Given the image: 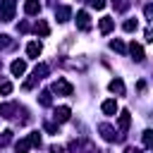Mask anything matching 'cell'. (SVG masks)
Listing matches in <instances>:
<instances>
[{
    "instance_id": "1",
    "label": "cell",
    "mask_w": 153,
    "mask_h": 153,
    "mask_svg": "<svg viewBox=\"0 0 153 153\" xmlns=\"http://www.w3.org/2000/svg\"><path fill=\"white\" fill-rule=\"evenodd\" d=\"M14 10H17L14 0H0V19L2 22H12L14 19Z\"/></svg>"
},
{
    "instance_id": "2",
    "label": "cell",
    "mask_w": 153,
    "mask_h": 153,
    "mask_svg": "<svg viewBox=\"0 0 153 153\" xmlns=\"http://www.w3.org/2000/svg\"><path fill=\"white\" fill-rule=\"evenodd\" d=\"M53 91H55L57 96H72L74 88H72V84H69L67 79H57V81L53 84Z\"/></svg>"
},
{
    "instance_id": "3",
    "label": "cell",
    "mask_w": 153,
    "mask_h": 153,
    "mask_svg": "<svg viewBox=\"0 0 153 153\" xmlns=\"http://www.w3.org/2000/svg\"><path fill=\"white\" fill-rule=\"evenodd\" d=\"M76 26H79L81 31H88V29H91V17H88V12H86V10L76 12Z\"/></svg>"
},
{
    "instance_id": "4",
    "label": "cell",
    "mask_w": 153,
    "mask_h": 153,
    "mask_svg": "<svg viewBox=\"0 0 153 153\" xmlns=\"http://www.w3.org/2000/svg\"><path fill=\"white\" fill-rule=\"evenodd\" d=\"M98 131L103 134V139H105V141H117V139H120V136L115 134V129H112L110 124H105V122H103V124H98Z\"/></svg>"
},
{
    "instance_id": "5",
    "label": "cell",
    "mask_w": 153,
    "mask_h": 153,
    "mask_svg": "<svg viewBox=\"0 0 153 153\" xmlns=\"http://www.w3.org/2000/svg\"><path fill=\"white\" fill-rule=\"evenodd\" d=\"M69 115H72V110H69L67 105H60V108H55V112H53L55 122H67V120H69Z\"/></svg>"
},
{
    "instance_id": "6",
    "label": "cell",
    "mask_w": 153,
    "mask_h": 153,
    "mask_svg": "<svg viewBox=\"0 0 153 153\" xmlns=\"http://www.w3.org/2000/svg\"><path fill=\"white\" fill-rule=\"evenodd\" d=\"M69 17H72V7L62 5V7H57V10H55V19H57L60 24H65V22H67Z\"/></svg>"
},
{
    "instance_id": "7",
    "label": "cell",
    "mask_w": 153,
    "mask_h": 153,
    "mask_svg": "<svg viewBox=\"0 0 153 153\" xmlns=\"http://www.w3.org/2000/svg\"><path fill=\"white\" fill-rule=\"evenodd\" d=\"M129 55H131L136 62H143V48H141L139 43H131V45H129Z\"/></svg>"
},
{
    "instance_id": "8",
    "label": "cell",
    "mask_w": 153,
    "mask_h": 153,
    "mask_svg": "<svg viewBox=\"0 0 153 153\" xmlns=\"http://www.w3.org/2000/svg\"><path fill=\"white\" fill-rule=\"evenodd\" d=\"M10 69H12L14 76H22V74L26 72V62H24V60H14V62L10 65Z\"/></svg>"
},
{
    "instance_id": "9",
    "label": "cell",
    "mask_w": 153,
    "mask_h": 153,
    "mask_svg": "<svg viewBox=\"0 0 153 153\" xmlns=\"http://www.w3.org/2000/svg\"><path fill=\"white\" fill-rule=\"evenodd\" d=\"M108 88H110L112 93H117V96H124V81H122V79H112V81L108 84Z\"/></svg>"
},
{
    "instance_id": "10",
    "label": "cell",
    "mask_w": 153,
    "mask_h": 153,
    "mask_svg": "<svg viewBox=\"0 0 153 153\" xmlns=\"http://www.w3.org/2000/svg\"><path fill=\"white\" fill-rule=\"evenodd\" d=\"M24 12L26 14H38L41 12V2L38 0H26L24 2Z\"/></svg>"
},
{
    "instance_id": "11",
    "label": "cell",
    "mask_w": 153,
    "mask_h": 153,
    "mask_svg": "<svg viewBox=\"0 0 153 153\" xmlns=\"http://www.w3.org/2000/svg\"><path fill=\"white\" fill-rule=\"evenodd\" d=\"M98 29H100V33H110V31L115 29V22H112L110 17H103L100 24H98Z\"/></svg>"
},
{
    "instance_id": "12",
    "label": "cell",
    "mask_w": 153,
    "mask_h": 153,
    "mask_svg": "<svg viewBox=\"0 0 153 153\" xmlns=\"http://www.w3.org/2000/svg\"><path fill=\"white\" fill-rule=\"evenodd\" d=\"M33 31H36L38 36H48V33H50V26H48V22H45V19H38V22H36V26H33Z\"/></svg>"
},
{
    "instance_id": "13",
    "label": "cell",
    "mask_w": 153,
    "mask_h": 153,
    "mask_svg": "<svg viewBox=\"0 0 153 153\" xmlns=\"http://www.w3.org/2000/svg\"><path fill=\"white\" fill-rule=\"evenodd\" d=\"M48 72H50V67H48L45 62H41V65H36V69H33V76L41 81V79H45V76H48Z\"/></svg>"
},
{
    "instance_id": "14",
    "label": "cell",
    "mask_w": 153,
    "mask_h": 153,
    "mask_svg": "<svg viewBox=\"0 0 153 153\" xmlns=\"http://www.w3.org/2000/svg\"><path fill=\"white\" fill-rule=\"evenodd\" d=\"M117 124H120V129H122V131H127V129H129V124H131V117H129V112H127V110H122V112H120V120H117Z\"/></svg>"
},
{
    "instance_id": "15",
    "label": "cell",
    "mask_w": 153,
    "mask_h": 153,
    "mask_svg": "<svg viewBox=\"0 0 153 153\" xmlns=\"http://www.w3.org/2000/svg\"><path fill=\"white\" fill-rule=\"evenodd\" d=\"M14 110H17L14 103H2V105H0V117H7V120H10V117H14V115H12Z\"/></svg>"
},
{
    "instance_id": "16",
    "label": "cell",
    "mask_w": 153,
    "mask_h": 153,
    "mask_svg": "<svg viewBox=\"0 0 153 153\" xmlns=\"http://www.w3.org/2000/svg\"><path fill=\"white\" fill-rule=\"evenodd\" d=\"M41 50H43V48H41V43H36V41H31V43L26 45V55H29V57H38Z\"/></svg>"
},
{
    "instance_id": "17",
    "label": "cell",
    "mask_w": 153,
    "mask_h": 153,
    "mask_svg": "<svg viewBox=\"0 0 153 153\" xmlns=\"http://www.w3.org/2000/svg\"><path fill=\"white\" fill-rule=\"evenodd\" d=\"M29 148H31V141L29 139H22V141L14 143V153H29Z\"/></svg>"
},
{
    "instance_id": "18",
    "label": "cell",
    "mask_w": 153,
    "mask_h": 153,
    "mask_svg": "<svg viewBox=\"0 0 153 153\" xmlns=\"http://www.w3.org/2000/svg\"><path fill=\"white\" fill-rule=\"evenodd\" d=\"M100 108H103L105 115H115V112H117V103H115V100H105Z\"/></svg>"
},
{
    "instance_id": "19",
    "label": "cell",
    "mask_w": 153,
    "mask_h": 153,
    "mask_svg": "<svg viewBox=\"0 0 153 153\" xmlns=\"http://www.w3.org/2000/svg\"><path fill=\"white\" fill-rule=\"evenodd\" d=\"M38 103H41L43 108H50V105H53V98H50V91H41V98H38Z\"/></svg>"
},
{
    "instance_id": "20",
    "label": "cell",
    "mask_w": 153,
    "mask_h": 153,
    "mask_svg": "<svg viewBox=\"0 0 153 153\" xmlns=\"http://www.w3.org/2000/svg\"><path fill=\"white\" fill-rule=\"evenodd\" d=\"M10 141H12V131H10V129L0 131V148H5V146H7Z\"/></svg>"
},
{
    "instance_id": "21",
    "label": "cell",
    "mask_w": 153,
    "mask_h": 153,
    "mask_svg": "<svg viewBox=\"0 0 153 153\" xmlns=\"http://www.w3.org/2000/svg\"><path fill=\"white\" fill-rule=\"evenodd\" d=\"M143 146L153 151V129H146L143 131Z\"/></svg>"
},
{
    "instance_id": "22",
    "label": "cell",
    "mask_w": 153,
    "mask_h": 153,
    "mask_svg": "<svg viewBox=\"0 0 153 153\" xmlns=\"http://www.w3.org/2000/svg\"><path fill=\"white\" fill-rule=\"evenodd\" d=\"M136 26H139V24H136V19H127V22L122 24V29H124L127 33H131V31H136Z\"/></svg>"
},
{
    "instance_id": "23",
    "label": "cell",
    "mask_w": 153,
    "mask_h": 153,
    "mask_svg": "<svg viewBox=\"0 0 153 153\" xmlns=\"http://www.w3.org/2000/svg\"><path fill=\"white\" fill-rule=\"evenodd\" d=\"M110 48H112V50H117V53H124V50H127V45H124V43H122L120 38H115V41H110Z\"/></svg>"
},
{
    "instance_id": "24",
    "label": "cell",
    "mask_w": 153,
    "mask_h": 153,
    "mask_svg": "<svg viewBox=\"0 0 153 153\" xmlns=\"http://www.w3.org/2000/svg\"><path fill=\"white\" fill-rule=\"evenodd\" d=\"M0 93H2V96H10V93H12V81H2V84H0Z\"/></svg>"
},
{
    "instance_id": "25",
    "label": "cell",
    "mask_w": 153,
    "mask_h": 153,
    "mask_svg": "<svg viewBox=\"0 0 153 153\" xmlns=\"http://www.w3.org/2000/svg\"><path fill=\"white\" fill-rule=\"evenodd\" d=\"M12 45V38L7 33H0V48H10Z\"/></svg>"
},
{
    "instance_id": "26",
    "label": "cell",
    "mask_w": 153,
    "mask_h": 153,
    "mask_svg": "<svg viewBox=\"0 0 153 153\" xmlns=\"http://www.w3.org/2000/svg\"><path fill=\"white\" fill-rule=\"evenodd\" d=\"M29 141H31V146H41V134H38V131H33V134L29 136Z\"/></svg>"
},
{
    "instance_id": "27",
    "label": "cell",
    "mask_w": 153,
    "mask_h": 153,
    "mask_svg": "<svg viewBox=\"0 0 153 153\" xmlns=\"http://www.w3.org/2000/svg\"><path fill=\"white\" fill-rule=\"evenodd\" d=\"M143 14H146V19H148V22H153V2L143 7Z\"/></svg>"
},
{
    "instance_id": "28",
    "label": "cell",
    "mask_w": 153,
    "mask_h": 153,
    "mask_svg": "<svg viewBox=\"0 0 153 153\" xmlns=\"http://www.w3.org/2000/svg\"><path fill=\"white\" fill-rule=\"evenodd\" d=\"M43 127H45V131H48V134H60V131H57V127H55L53 122H45Z\"/></svg>"
},
{
    "instance_id": "29",
    "label": "cell",
    "mask_w": 153,
    "mask_h": 153,
    "mask_svg": "<svg viewBox=\"0 0 153 153\" xmlns=\"http://www.w3.org/2000/svg\"><path fill=\"white\" fill-rule=\"evenodd\" d=\"M88 5L96 7V10H103V7H105V0H88Z\"/></svg>"
},
{
    "instance_id": "30",
    "label": "cell",
    "mask_w": 153,
    "mask_h": 153,
    "mask_svg": "<svg viewBox=\"0 0 153 153\" xmlns=\"http://www.w3.org/2000/svg\"><path fill=\"white\" fill-rule=\"evenodd\" d=\"M112 5H115V10H120V12L127 10V2H124V0H112Z\"/></svg>"
},
{
    "instance_id": "31",
    "label": "cell",
    "mask_w": 153,
    "mask_h": 153,
    "mask_svg": "<svg viewBox=\"0 0 153 153\" xmlns=\"http://www.w3.org/2000/svg\"><path fill=\"white\" fill-rule=\"evenodd\" d=\"M17 29H19V31H22V33H26V31H29V29H31V26H29V22H22V24H19V26H17Z\"/></svg>"
},
{
    "instance_id": "32",
    "label": "cell",
    "mask_w": 153,
    "mask_h": 153,
    "mask_svg": "<svg viewBox=\"0 0 153 153\" xmlns=\"http://www.w3.org/2000/svg\"><path fill=\"white\" fill-rule=\"evenodd\" d=\"M146 41H148V43H153V26H151V29H146Z\"/></svg>"
},
{
    "instance_id": "33",
    "label": "cell",
    "mask_w": 153,
    "mask_h": 153,
    "mask_svg": "<svg viewBox=\"0 0 153 153\" xmlns=\"http://www.w3.org/2000/svg\"><path fill=\"white\" fill-rule=\"evenodd\" d=\"M50 153H65L62 146H50Z\"/></svg>"
},
{
    "instance_id": "34",
    "label": "cell",
    "mask_w": 153,
    "mask_h": 153,
    "mask_svg": "<svg viewBox=\"0 0 153 153\" xmlns=\"http://www.w3.org/2000/svg\"><path fill=\"white\" fill-rule=\"evenodd\" d=\"M124 153H141V151H139V148H134V146H127V148H124Z\"/></svg>"
}]
</instances>
